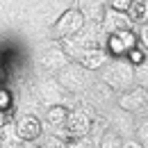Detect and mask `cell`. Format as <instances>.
<instances>
[{
  "label": "cell",
  "mask_w": 148,
  "mask_h": 148,
  "mask_svg": "<svg viewBox=\"0 0 148 148\" xmlns=\"http://www.w3.org/2000/svg\"><path fill=\"white\" fill-rule=\"evenodd\" d=\"M100 71V82L107 84L114 93L128 91L130 87H134V64L128 57H110L105 66L98 69Z\"/></svg>",
  "instance_id": "1"
},
{
  "label": "cell",
  "mask_w": 148,
  "mask_h": 148,
  "mask_svg": "<svg viewBox=\"0 0 148 148\" xmlns=\"http://www.w3.org/2000/svg\"><path fill=\"white\" fill-rule=\"evenodd\" d=\"M55 75H57V82L62 84V89L66 93H82V91H89V87H91V71L84 69L77 62H69Z\"/></svg>",
  "instance_id": "2"
},
{
  "label": "cell",
  "mask_w": 148,
  "mask_h": 148,
  "mask_svg": "<svg viewBox=\"0 0 148 148\" xmlns=\"http://www.w3.org/2000/svg\"><path fill=\"white\" fill-rule=\"evenodd\" d=\"M91 123H93V112L89 110V105H82V107L69 110L64 128L55 130V132L64 139H71V137H80V134H89Z\"/></svg>",
  "instance_id": "3"
},
{
  "label": "cell",
  "mask_w": 148,
  "mask_h": 148,
  "mask_svg": "<svg viewBox=\"0 0 148 148\" xmlns=\"http://www.w3.org/2000/svg\"><path fill=\"white\" fill-rule=\"evenodd\" d=\"M134 46H139L134 30H116L105 39V48L112 57H125Z\"/></svg>",
  "instance_id": "4"
},
{
  "label": "cell",
  "mask_w": 148,
  "mask_h": 148,
  "mask_svg": "<svg viewBox=\"0 0 148 148\" xmlns=\"http://www.w3.org/2000/svg\"><path fill=\"white\" fill-rule=\"evenodd\" d=\"M82 25H84V16L80 14V9H69V12H64L59 21H57L55 25H53V30H50V39H59L69 37V34H75L77 30H82Z\"/></svg>",
  "instance_id": "5"
},
{
  "label": "cell",
  "mask_w": 148,
  "mask_h": 148,
  "mask_svg": "<svg viewBox=\"0 0 148 148\" xmlns=\"http://www.w3.org/2000/svg\"><path fill=\"white\" fill-rule=\"evenodd\" d=\"M34 93L46 107L48 105H64V98H66V91L62 89L57 77H41L34 87Z\"/></svg>",
  "instance_id": "6"
},
{
  "label": "cell",
  "mask_w": 148,
  "mask_h": 148,
  "mask_svg": "<svg viewBox=\"0 0 148 148\" xmlns=\"http://www.w3.org/2000/svg\"><path fill=\"white\" fill-rule=\"evenodd\" d=\"M119 107L123 112H144L148 110V89L144 87H130L128 91L119 93Z\"/></svg>",
  "instance_id": "7"
},
{
  "label": "cell",
  "mask_w": 148,
  "mask_h": 148,
  "mask_svg": "<svg viewBox=\"0 0 148 148\" xmlns=\"http://www.w3.org/2000/svg\"><path fill=\"white\" fill-rule=\"evenodd\" d=\"M69 62L71 59L62 50V46H43L41 53H39V64L43 66V71H48V73H53V75L59 73Z\"/></svg>",
  "instance_id": "8"
},
{
  "label": "cell",
  "mask_w": 148,
  "mask_h": 148,
  "mask_svg": "<svg viewBox=\"0 0 148 148\" xmlns=\"http://www.w3.org/2000/svg\"><path fill=\"white\" fill-rule=\"evenodd\" d=\"M100 27H103L105 34H112L116 30H134L137 25L132 23V18H130L125 12H119V9L107 7L105 14H103V18H100Z\"/></svg>",
  "instance_id": "9"
},
{
  "label": "cell",
  "mask_w": 148,
  "mask_h": 148,
  "mask_svg": "<svg viewBox=\"0 0 148 148\" xmlns=\"http://www.w3.org/2000/svg\"><path fill=\"white\" fill-rule=\"evenodd\" d=\"M14 130L18 134L21 141H34L39 134L43 132V123L37 114H23L18 116V121L14 123Z\"/></svg>",
  "instance_id": "10"
},
{
  "label": "cell",
  "mask_w": 148,
  "mask_h": 148,
  "mask_svg": "<svg viewBox=\"0 0 148 148\" xmlns=\"http://www.w3.org/2000/svg\"><path fill=\"white\" fill-rule=\"evenodd\" d=\"M110 53H107V48L105 46H100V48H89L87 53H82V55L77 57L75 62L77 64H82L84 69H89V71H98L100 66H105L107 64V59H110Z\"/></svg>",
  "instance_id": "11"
},
{
  "label": "cell",
  "mask_w": 148,
  "mask_h": 148,
  "mask_svg": "<svg viewBox=\"0 0 148 148\" xmlns=\"http://www.w3.org/2000/svg\"><path fill=\"white\" fill-rule=\"evenodd\" d=\"M105 9L107 0H80V14L84 16V23H100Z\"/></svg>",
  "instance_id": "12"
},
{
  "label": "cell",
  "mask_w": 148,
  "mask_h": 148,
  "mask_svg": "<svg viewBox=\"0 0 148 148\" xmlns=\"http://www.w3.org/2000/svg\"><path fill=\"white\" fill-rule=\"evenodd\" d=\"M66 114H69V107H66V105H48L46 112H43V123L55 132V130L64 128Z\"/></svg>",
  "instance_id": "13"
},
{
  "label": "cell",
  "mask_w": 148,
  "mask_h": 148,
  "mask_svg": "<svg viewBox=\"0 0 148 148\" xmlns=\"http://www.w3.org/2000/svg\"><path fill=\"white\" fill-rule=\"evenodd\" d=\"M125 14L132 18L134 25H141L144 21H148V5H146V0H130Z\"/></svg>",
  "instance_id": "14"
},
{
  "label": "cell",
  "mask_w": 148,
  "mask_h": 148,
  "mask_svg": "<svg viewBox=\"0 0 148 148\" xmlns=\"http://www.w3.org/2000/svg\"><path fill=\"white\" fill-rule=\"evenodd\" d=\"M34 141H37L41 148H66V141H69V139L59 137L57 132H53V130H50V132H41Z\"/></svg>",
  "instance_id": "15"
},
{
  "label": "cell",
  "mask_w": 148,
  "mask_h": 148,
  "mask_svg": "<svg viewBox=\"0 0 148 148\" xmlns=\"http://www.w3.org/2000/svg\"><path fill=\"white\" fill-rule=\"evenodd\" d=\"M134 84L148 89V55L134 64Z\"/></svg>",
  "instance_id": "16"
},
{
  "label": "cell",
  "mask_w": 148,
  "mask_h": 148,
  "mask_svg": "<svg viewBox=\"0 0 148 148\" xmlns=\"http://www.w3.org/2000/svg\"><path fill=\"white\" fill-rule=\"evenodd\" d=\"M121 137L114 132V130H105L100 137H98V141H96V146L98 148H121Z\"/></svg>",
  "instance_id": "17"
},
{
  "label": "cell",
  "mask_w": 148,
  "mask_h": 148,
  "mask_svg": "<svg viewBox=\"0 0 148 148\" xmlns=\"http://www.w3.org/2000/svg\"><path fill=\"white\" fill-rule=\"evenodd\" d=\"M66 148H98V146H96V139L91 134H80V137H71L66 141Z\"/></svg>",
  "instance_id": "18"
},
{
  "label": "cell",
  "mask_w": 148,
  "mask_h": 148,
  "mask_svg": "<svg viewBox=\"0 0 148 148\" xmlns=\"http://www.w3.org/2000/svg\"><path fill=\"white\" fill-rule=\"evenodd\" d=\"M137 41H139V46L148 50V21H144L141 25H137Z\"/></svg>",
  "instance_id": "19"
},
{
  "label": "cell",
  "mask_w": 148,
  "mask_h": 148,
  "mask_svg": "<svg viewBox=\"0 0 148 148\" xmlns=\"http://www.w3.org/2000/svg\"><path fill=\"white\" fill-rule=\"evenodd\" d=\"M137 141L144 148H148V121H144V123L137 128Z\"/></svg>",
  "instance_id": "20"
},
{
  "label": "cell",
  "mask_w": 148,
  "mask_h": 148,
  "mask_svg": "<svg viewBox=\"0 0 148 148\" xmlns=\"http://www.w3.org/2000/svg\"><path fill=\"white\" fill-rule=\"evenodd\" d=\"M130 5V0H107V7L112 9H119V12H125Z\"/></svg>",
  "instance_id": "21"
},
{
  "label": "cell",
  "mask_w": 148,
  "mask_h": 148,
  "mask_svg": "<svg viewBox=\"0 0 148 148\" xmlns=\"http://www.w3.org/2000/svg\"><path fill=\"white\" fill-rule=\"evenodd\" d=\"M121 148H144L137 139H125V141H121Z\"/></svg>",
  "instance_id": "22"
},
{
  "label": "cell",
  "mask_w": 148,
  "mask_h": 148,
  "mask_svg": "<svg viewBox=\"0 0 148 148\" xmlns=\"http://www.w3.org/2000/svg\"><path fill=\"white\" fill-rule=\"evenodd\" d=\"M21 148H41L37 141H21Z\"/></svg>",
  "instance_id": "23"
},
{
  "label": "cell",
  "mask_w": 148,
  "mask_h": 148,
  "mask_svg": "<svg viewBox=\"0 0 148 148\" xmlns=\"http://www.w3.org/2000/svg\"><path fill=\"white\" fill-rule=\"evenodd\" d=\"M146 5H148V0H146Z\"/></svg>",
  "instance_id": "24"
}]
</instances>
